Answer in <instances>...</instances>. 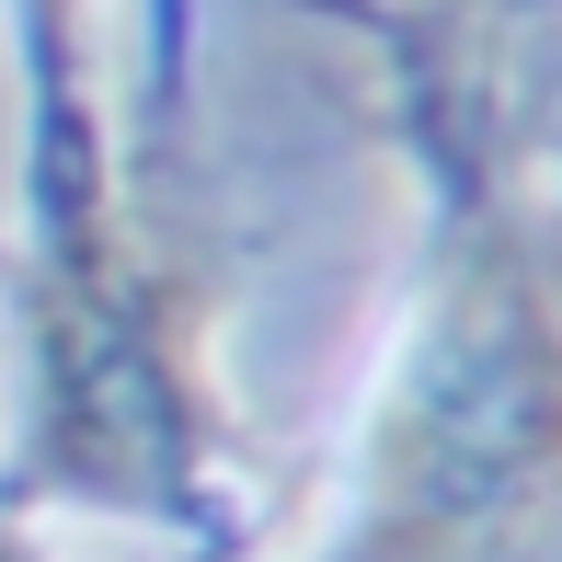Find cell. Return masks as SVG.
<instances>
[{
	"label": "cell",
	"instance_id": "cell-1",
	"mask_svg": "<svg viewBox=\"0 0 562 562\" xmlns=\"http://www.w3.org/2000/svg\"><path fill=\"white\" fill-rule=\"evenodd\" d=\"M368 562H562V229L494 218L437 276L368 425Z\"/></svg>",
	"mask_w": 562,
	"mask_h": 562
},
{
	"label": "cell",
	"instance_id": "cell-2",
	"mask_svg": "<svg viewBox=\"0 0 562 562\" xmlns=\"http://www.w3.org/2000/svg\"><path fill=\"white\" fill-rule=\"evenodd\" d=\"M0 562H35V551H23V540H0Z\"/></svg>",
	"mask_w": 562,
	"mask_h": 562
}]
</instances>
